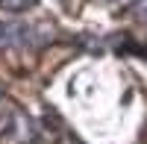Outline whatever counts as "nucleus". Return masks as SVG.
Masks as SVG:
<instances>
[{"mask_svg": "<svg viewBox=\"0 0 147 144\" xmlns=\"http://www.w3.org/2000/svg\"><path fill=\"white\" fill-rule=\"evenodd\" d=\"M35 3V0H0V9H6V12H24V9H30Z\"/></svg>", "mask_w": 147, "mask_h": 144, "instance_id": "f257e3e1", "label": "nucleus"}, {"mask_svg": "<svg viewBox=\"0 0 147 144\" xmlns=\"http://www.w3.org/2000/svg\"><path fill=\"white\" fill-rule=\"evenodd\" d=\"M0 94H3V88H0Z\"/></svg>", "mask_w": 147, "mask_h": 144, "instance_id": "f03ea898", "label": "nucleus"}]
</instances>
